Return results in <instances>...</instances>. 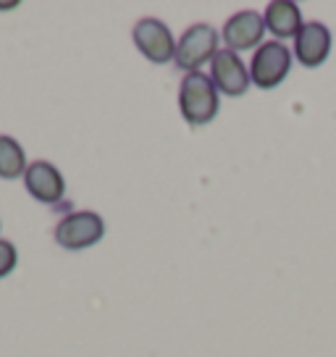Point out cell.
<instances>
[{
    "label": "cell",
    "mask_w": 336,
    "mask_h": 357,
    "mask_svg": "<svg viewBox=\"0 0 336 357\" xmlns=\"http://www.w3.org/2000/svg\"><path fill=\"white\" fill-rule=\"evenodd\" d=\"M179 111L190 126H208L221 111V92L211 74H184L179 84Z\"/></svg>",
    "instance_id": "1"
},
{
    "label": "cell",
    "mask_w": 336,
    "mask_h": 357,
    "mask_svg": "<svg viewBox=\"0 0 336 357\" xmlns=\"http://www.w3.org/2000/svg\"><path fill=\"white\" fill-rule=\"evenodd\" d=\"M218 40H221V34L215 26L192 24L190 29L179 37V45H176V58H174L176 68L184 74L202 71V66L211 63L218 53Z\"/></svg>",
    "instance_id": "2"
},
{
    "label": "cell",
    "mask_w": 336,
    "mask_h": 357,
    "mask_svg": "<svg viewBox=\"0 0 336 357\" xmlns=\"http://www.w3.org/2000/svg\"><path fill=\"white\" fill-rule=\"evenodd\" d=\"M291 58H294V53L284 43H279V40L263 43L255 50L252 61H250V79H252V84L260 89H276L284 79L289 77Z\"/></svg>",
    "instance_id": "3"
},
{
    "label": "cell",
    "mask_w": 336,
    "mask_h": 357,
    "mask_svg": "<svg viewBox=\"0 0 336 357\" xmlns=\"http://www.w3.org/2000/svg\"><path fill=\"white\" fill-rule=\"evenodd\" d=\"M53 234L63 250H87L105 236V221L95 211H74L56 223Z\"/></svg>",
    "instance_id": "4"
},
{
    "label": "cell",
    "mask_w": 336,
    "mask_h": 357,
    "mask_svg": "<svg viewBox=\"0 0 336 357\" xmlns=\"http://www.w3.org/2000/svg\"><path fill=\"white\" fill-rule=\"evenodd\" d=\"M132 37H135L137 50H139L150 63L163 66V63H171V61L176 58V45L179 43L174 40L171 29H168L160 19H153V16L139 19V22L135 24Z\"/></svg>",
    "instance_id": "5"
},
{
    "label": "cell",
    "mask_w": 336,
    "mask_h": 357,
    "mask_svg": "<svg viewBox=\"0 0 336 357\" xmlns=\"http://www.w3.org/2000/svg\"><path fill=\"white\" fill-rule=\"evenodd\" d=\"M211 79H213L215 89L226 95V98H242L252 79H250V68L242 63V58L234 50H218L215 58L211 61Z\"/></svg>",
    "instance_id": "6"
},
{
    "label": "cell",
    "mask_w": 336,
    "mask_h": 357,
    "mask_svg": "<svg viewBox=\"0 0 336 357\" xmlns=\"http://www.w3.org/2000/svg\"><path fill=\"white\" fill-rule=\"evenodd\" d=\"M24 187L37 202L58 205L66 195V178L50 160H32L24 174Z\"/></svg>",
    "instance_id": "7"
},
{
    "label": "cell",
    "mask_w": 336,
    "mask_h": 357,
    "mask_svg": "<svg viewBox=\"0 0 336 357\" xmlns=\"http://www.w3.org/2000/svg\"><path fill=\"white\" fill-rule=\"evenodd\" d=\"M263 34H266V22L263 13L258 11H239L229 16L221 29V37L226 43V50H258L263 45Z\"/></svg>",
    "instance_id": "8"
},
{
    "label": "cell",
    "mask_w": 336,
    "mask_h": 357,
    "mask_svg": "<svg viewBox=\"0 0 336 357\" xmlns=\"http://www.w3.org/2000/svg\"><path fill=\"white\" fill-rule=\"evenodd\" d=\"M331 56V29L321 22H307L294 37V58L305 68H318Z\"/></svg>",
    "instance_id": "9"
},
{
    "label": "cell",
    "mask_w": 336,
    "mask_h": 357,
    "mask_svg": "<svg viewBox=\"0 0 336 357\" xmlns=\"http://www.w3.org/2000/svg\"><path fill=\"white\" fill-rule=\"evenodd\" d=\"M263 22H266V32L273 34L279 43L297 37L300 29L305 26L300 6L291 3V0H273V3H268V8L263 13Z\"/></svg>",
    "instance_id": "10"
},
{
    "label": "cell",
    "mask_w": 336,
    "mask_h": 357,
    "mask_svg": "<svg viewBox=\"0 0 336 357\" xmlns=\"http://www.w3.org/2000/svg\"><path fill=\"white\" fill-rule=\"evenodd\" d=\"M26 153L24 147L19 145V139H13L8 134H0V178L11 181V178H19L26 174Z\"/></svg>",
    "instance_id": "11"
},
{
    "label": "cell",
    "mask_w": 336,
    "mask_h": 357,
    "mask_svg": "<svg viewBox=\"0 0 336 357\" xmlns=\"http://www.w3.org/2000/svg\"><path fill=\"white\" fill-rule=\"evenodd\" d=\"M19 263V252H16V245L8 242V239H0V279L11 276L13 268Z\"/></svg>",
    "instance_id": "12"
},
{
    "label": "cell",
    "mask_w": 336,
    "mask_h": 357,
    "mask_svg": "<svg viewBox=\"0 0 336 357\" xmlns=\"http://www.w3.org/2000/svg\"><path fill=\"white\" fill-rule=\"evenodd\" d=\"M0 229H3V223H0Z\"/></svg>",
    "instance_id": "13"
}]
</instances>
